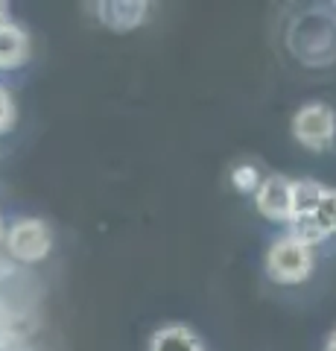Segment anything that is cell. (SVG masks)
I'll use <instances>...</instances> for the list:
<instances>
[{
  "instance_id": "cell-1",
  "label": "cell",
  "mask_w": 336,
  "mask_h": 351,
  "mask_svg": "<svg viewBox=\"0 0 336 351\" xmlns=\"http://www.w3.org/2000/svg\"><path fill=\"white\" fill-rule=\"evenodd\" d=\"M266 269L278 284H301L313 269L310 246L298 243L296 237L275 240L266 255Z\"/></svg>"
},
{
  "instance_id": "cell-8",
  "label": "cell",
  "mask_w": 336,
  "mask_h": 351,
  "mask_svg": "<svg viewBox=\"0 0 336 351\" xmlns=\"http://www.w3.org/2000/svg\"><path fill=\"white\" fill-rule=\"evenodd\" d=\"M153 351H205V348L193 331H188V328H181V325H170L155 334Z\"/></svg>"
},
{
  "instance_id": "cell-14",
  "label": "cell",
  "mask_w": 336,
  "mask_h": 351,
  "mask_svg": "<svg viewBox=\"0 0 336 351\" xmlns=\"http://www.w3.org/2000/svg\"><path fill=\"white\" fill-rule=\"evenodd\" d=\"M0 24H6V3H0Z\"/></svg>"
},
{
  "instance_id": "cell-9",
  "label": "cell",
  "mask_w": 336,
  "mask_h": 351,
  "mask_svg": "<svg viewBox=\"0 0 336 351\" xmlns=\"http://www.w3.org/2000/svg\"><path fill=\"white\" fill-rule=\"evenodd\" d=\"M289 226H292V234H289V237H296L298 243H305V246H313V243H319V240L328 237V232H324V228L319 226V219L313 217V214L292 217Z\"/></svg>"
},
{
  "instance_id": "cell-11",
  "label": "cell",
  "mask_w": 336,
  "mask_h": 351,
  "mask_svg": "<svg viewBox=\"0 0 336 351\" xmlns=\"http://www.w3.org/2000/svg\"><path fill=\"white\" fill-rule=\"evenodd\" d=\"M231 182H234L237 191L257 193V188H260V173H257V167H252V164H240V167L231 173Z\"/></svg>"
},
{
  "instance_id": "cell-13",
  "label": "cell",
  "mask_w": 336,
  "mask_h": 351,
  "mask_svg": "<svg viewBox=\"0 0 336 351\" xmlns=\"http://www.w3.org/2000/svg\"><path fill=\"white\" fill-rule=\"evenodd\" d=\"M324 351H336V331L328 337V343H324Z\"/></svg>"
},
{
  "instance_id": "cell-6",
  "label": "cell",
  "mask_w": 336,
  "mask_h": 351,
  "mask_svg": "<svg viewBox=\"0 0 336 351\" xmlns=\"http://www.w3.org/2000/svg\"><path fill=\"white\" fill-rule=\"evenodd\" d=\"M27 56H29V41L24 32L12 27L9 21L0 24V71L18 68V64L27 62Z\"/></svg>"
},
{
  "instance_id": "cell-12",
  "label": "cell",
  "mask_w": 336,
  "mask_h": 351,
  "mask_svg": "<svg viewBox=\"0 0 336 351\" xmlns=\"http://www.w3.org/2000/svg\"><path fill=\"white\" fill-rule=\"evenodd\" d=\"M12 120H15V106L9 100V94L0 88V132H6L12 126Z\"/></svg>"
},
{
  "instance_id": "cell-3",
  "label": "cell",
  "mask_w": 336,
  "mask_h": 351,
  "mask_svg": "<svg viewBox=\"0 0 336 351\" xmlns=\"http://www.w3.org/2000/svg\"><path fill=\"white\" fill-rule=\"evenodd\" d=\"M9 252L21 261H41L50 252V232L38 219H24L9 232Z\"/></svg>"
},
{
  "instance_id": "cell-2",
  "label": "cell",
  "mask_w": 336,
  "mask_h": 351,
  "mask_svg": "<svg viewBox=\"0 0 336 351\" xmlns=\"http://www.w3.org/2000/svg\"><path fill=\"white\" fill-rule=\"evenodd\" d=\"M292 132L305 147L310 149H324L336 135V117L328 106L310 103L292 117Z\"/></svg>"
},
{
  "instance_id": "cell-7",
  "label": "cell",
  "mask_w": 336,
  "mask_h": 351,
  "mask_svg": "<svg viewBox=\"0 0 336 351\" xmlns=\"http://www.w3.org/2000/svg\"><path fill=\"white\" fill-rule=\"evenodd\" d=\"M328 188H322L319 182L313 179H301L292 182L289 188V202H292V217H305V214H316V208L322 202V196Z\"/></svg>"
},
{
  "instance_id": "cell-10",
  "label": "cell",
  "mask_w": 336,
  "mask_h": 351,
  "mask_svg": "<svg viewBox=\"0 0 336 351\" xmlns=\"http://www.w3.org/2000/svg\"><path fill=\"white\" fill-rule=\"evenodd\" d=\"M313 217L319 219V226L328 234L336 232V191H324L322 202H319V208H316V214H313Z\"/></svg>"
},
{
  "instance_id": "cell-4",
  "label": "cell",
  "mask_w": 336,
  "mask_h": 351,
  "mask_svg": "<svg viewBox=\"0 0 336 351\" xmlns=\"http://www.w3.org/2000/svg\"><path fill=\"white\" fill-rule=\"evenodd\" d=\"M289 188H292V182L284 179V176H269V179H263L255 193L257 211L266 219H292Z\"/></svg>"
},
{
  "instance_id": "cell-5",
  "label": "cell",
  "mask_w": 336,
  "mask_h": 351,
  "mask_svg": "<svg viewBox=\"0 0 336 351\" xmlns=\"http://www.w3.org/2000/svg\"><path fill=\"white\" fill-rule=\"evenodd\" d=\"M96 9H100V18L105 27L120 29V32L135 29L146 15V3H135V0H105Z\"/></svg>"
}]
</instances>
